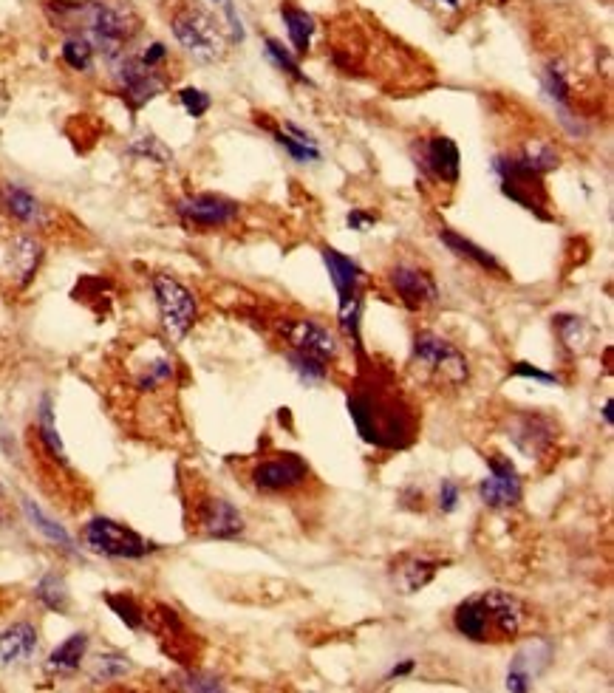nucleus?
<instances>
[{
    "label": "nucleus",
    "instance_id": "17",
    "mask_svg": "<svg viewBox=\"0 0 614 693\" xmlns=\"http://www.w3.org/2000/svg\"><path fill=\"white\" fill-rule=\"evenodd\" d=\"M552 662V643L549 640H530L515 651L510 671H507V691L527 693L532 682L541 677Z\"/></svg>",
    "mask_w": 614,
    "mask_h": 693
},
{
    "label": "nucleus",
    "instance_id": "21",
    "mask_svg": "<svg viewBox=\"0 0 614 693\" xmlns=\"http://www.w3.org/2000/svg\"><path fill=\"white\" fill-rule=\"evenodd\" d=\"M442 566H448V561H431V558H425V555H408V558H402V561L397 563L394 580H397L402 594L422 592V589L439 575Z\"/></svg>",
    "mask_w": 614,
    "mask_h": 693
},
{
    "label": "nucleus",
    "instance_id": "38",
    "mask_svg": "<svg viewBox=\"0 0 614 693\" xmlns=\"http://www.w3.org/2000/svg\"><path fill=\"white\" fill-rule=\"evenodd\" d=\"M131 671V662L122 654H102L97 660V671H94V679H102V682H111V679L125 677Z\"/></svg>",
    "mask_w": 614,
    "mask_h": 693
},
{
    "label": "nucleus",
    "instance_id": "37",
    "mask_svg": "<svg viewBox=\"0 0 614 693\" xmlns=\"http://www.w3.org/2000/svg\"><path fill=\"white\" fill-rule=\"evenodd\" d=\"M131 153L133 156H142V159H150V162H156V165H170V162H173V153H170L156 136H142V139H136L131 145Z\"/></svg>",
    "mask_w": 614,
    "mask_h": 693
},
{
    "label": "nucleus",
    "instance_id": "43",
    "mask_svg": "<svg viewBox=\"0 0 614 693\" xmlns=\"http://www.w3.org/2000/svg\"><path fill=\"white\" fill-rule=\"evenodd\" d=\"M179 688H184V691H221V682L216 677H207V674H187L179 682Z\"/></svg>",
    "mask_w": 614,
    "mask_h": 693
},
{
    "label": "nucleus",
    "instance_id": "46",
    "mask_svg": "<svg viewBox=\"0 0 614 693\" xmlns=\"http://www.w3.org/2000/svg\"><path fill=\"white\" fill-rule=\"evenodd\" d=\"M414 668H416V660H402L399 665H394V668L388 671V679L408 677V674H414Z\"/></svg>",
    "mask_w": 614,
    "mask_h": 693
},
{
    "label": "nucleus",
    "instance_id": "12",
    "mask_svg": "<svg viewBox=\"0 0 614 693\" xmlns=\"http://www.w3.org/2000/svg\"><path fill=\"white\" fill-rule=\"evenodd\" d=\"M507 439L513 442L527 459H541L547 456L555 439H558V425L544 416V413H513L507 419Z\"/></svg>",
    "mask_w": 614,
    "mask_h": 693
},
{
    "label": "nucleus",
    "instance_id": "10",
    "mask_svg": "<svg viewBox=\"0 0 614 693\" xmlns=\"http://www.w3.org/2000/svg\"><path fill=\"white\" fill-rule=\"evenodd\" d=\"M388 283L394 289V295L399 297V303L408 309V312H425L428 306H436L439 303V286L433 281V275L422 266L408 264H394L388 269Z\"/></svg>",
    "mask_w": 614,
    "mask_h": 693
},
{
    "label": "nucleus",
    "instance_id": "3",
    "mask_svg": "<svg viewBox=\"0 0 614 693\" xmlns=\"http://www.w3.org/2000/svg\"><path fill=\"white\" fill-rule=\"evenodd\" d=\"M80 26L88 32V40L94 49H100L105 57H119L122 49L139 32V17L131 9V3L122 0H94L83 3V17Z\"/></svg>",
    "mask_w": 614,
    "mask_h": 693
},
{
    "label": "nucleus",
    "instance_id": "44",
    "mask_svg": "<svg viewBox=\"0 0 614 693\" xmlns=\"http://www.w3.org/2000/svg\"><path fill=\"white\" fill-rule=\"evenodd\" d=\"M139 60L150 68H162V63L167 60V46L165 43H150L148 49L139 54Z\"/></svg>",
    "mask_w": 614,
    "mask_h": 693
},
{
    "label": "nucleus",
    "instance_id": "39",
    "mask_svg": "<svg viewBox=\"0 0 614 693\" xmlns=\"http://www.w3.org/2000/svg\"><path fill=\"white\" fill-rule=\"evenodd\" d=\"M179 102H182V108L187 111V114L193 116V119H201V116L210 111V105H213L210 94H207V91H201V88H193V85L179 91Z\"/></svg>",
    "mask_w": 614,
    "mask_h": 693
},
{
    "label": "nucleus",
    "instance_id": "22",
    "mask_svg": "<svg viewBox=\"0 0 614 693\" xmlns=\"http://www.w3.org/2000/svg\"><path fill=\"white\" fill-rule=\"evenodd\" d=\"M9 264L15 272L17 286H29L37 275V269L43 264V244L32 238V235H17L9 247Z\"/></svg>",
    "mask_w": 614,
    "mask_h": 693
},
{
    "label": "nucleus",
    "instance_id": "7",
    "mask_svg": "<svg viewBox=\"0 0 614 693\" xmlns=\"http://www.w3.org/2000/svg\"><path fill=\"white\" fill-rule=\"evenodd\" d=\"M83 541L91 552L105 555V558H119V561H139L156 552V544L142 538L136 529L125 527L111 518H91L83 529Z\"/></svg>",
    "mask_w": 614,
    "mask_h": 693
},
{
    "label": "nucleus",
    "instance_id": "24",
    "mask_svg": "<svg viewBox=\"0 0 614 693\" xmlns=\"http://www.w3.org/2000/svg\"><path fill=\"white\" fill-rule=\"evenodd\" d=\"M281 20L289 34V43L295 57H303L306 51L312 49V37H315V17L309 15L306 9H298L292 3H281Z\"/></svg>",
    "mask_w": 614,
    "mask_h": 693
},
{
    "label": "nucleus",
    "instance_id": "23",
    "mask_svg": "<svg viewBox=\"0 0 614 693\" xmlns=\"http://www.w3.org/2000/svg\"><path fill=\"white\" fill-rule=\"evenodd\" d=\"M439 241H442L453 255H459V258H465V261H470L473 266H479L487 275L504 278V266H501V261H498L496 255L487 252L484 247H479V244H473L465 235H459V232L453 230H439Z\"/></svg>",
    "mask_w": 614,
    "mask_h": 693
},
{
    "label": "nucleus",
    "instance_id": "4",
    "mask_svg": "<svg viewBox=\"0 0 614 693\" xmlns=\"http://www.w3.org/2000/svg\"><path fill=\"white\" fill-rule=\"evenodd\" d=\"M414 365L419 374H425L436 385L459 388L470 377L465 354L436 331H419L414 337Z\"/></svg>",
    "mask_w": 614,
    "mask_h": 693
},
{
    "label": "nucleus",
    "instance_id": "26",
    "mask_svg": "<svg viewBox=\"0 0 614 693\" xmlns=\"http://www.w3.org/2000/svg\"><path fill=\"white\" fill-rule=\"evenodd\" d=\"M85 654H88V634L77 631V634H71V637H68L66 643H60L54 651H51L46 668H49L51 674H63V677H66V674L80 671Z\"/></svg>",
    "mask_w": 614,
    "mask_h": 693
},
{
    "label": "nucleus",
    "instance_id": "32",
    "mask_svg": "<svg viewBox=\"0 0 614 693\" xmlns=\"http://www.w3.org/2000/svg\"><path fill=\"white\" fill-rule=\"evenodd\" d=\"M555 320V329H558V337L569 351H583L586 343H589V326L583 323V317H575V314H558L552 317Z\"/></svg>",
    "mask_w": 614,
    "mask_h": 693
},
{
    "label": "nucleus",
    "instance_id": "35",
    "mask_svg": "<svg viewBox=\"0 0 614 693\" xmlns=\"http://www.w3.org/2000/svg\"><path fill=\"white\" fill-rule=\"evenodd\" d=\"M105 603H108V609L114 611L119 620L128 628H133V631L145 626V611H142V606L133 600L131 594H105Z\"/></svg>",
    "mask_w": 614,
    "mask_h": 693
},
{
    "label": "nucleus",
    "instance_id": "47",
    "mask_svg": "<svg viewBox=\"0 0 614 693\" xmlns=\"http://www.w3.org/2000/svg\"><path fill=\"white\" fill-rule=\"evenodd\" d=\"M603 419H606V425H609V428H614V419H612V399H606V405H603Z\"/></svg>",
    "mask_w": 614,
    "mask_h": 693
},
{
    "label": "nucleus",
    "instance_id": "41",
    "mask_svg": "<svg viewBox=\"0 0 614 693\" xmlns=\"http://www.w3.org/2000/svg\"><path fill=\"white\" fill-rule=\"evenodd\" d=\"M218 9L224 12V17H227V26H230V37H233V43H244V23H241V17H238V12H235V3L233 0H213Z\"/></svg>",
    "mask_w": 614,
    "mask_h": 693
},
{
    "label": "nucleus",
    "instance_id": "29",
    "mask_svg": "<svg viewBox=\"0 0 614 693\" xmlns=\"http://www.w3.org/2000/svg\"><path fill=\"white\" fill-rule=\"evenodd\" d=\"M286 360H289V368L295 371L303 385H323L329 380V363L317 360L312 354H300V351H289L286 348Z\"/></svg>",
    "mask_w": 614,
    "mask_h": 693
},
{
    "label": "nucleus",
    "instance_id": "36",
    "mask_svg": "<svg viewBox=\"0 0 614 693\" xmlns=\"http://www.w3.org/2000/svg\"><path fill=\"white\" fill-rule=\"evenodd\" d=\"M544 91L547 97L558 105V108H566L569 99H572V85H569V77L561 68V63H549L547 71H544Z\"/></svg>",
    "mask_w": 614,
    "mask_h": 693
},
{
    "label": "nucleus",
    "instance_id": "13",
    "mask_svg": "<svg viewBox=\"0 0 614 693\" xmlns=\"http://www.w3.org/2000/svg\"><path fill=\"white\" fill-rule=\"evenodd\" d=\"M524 487L518 479V470L513 467L510 459H498L490 456L487 459V476L479 481V498L484 507L490 510H510L521 501Z\"/></svg>",
    "mask_w": 614,
    "mask_h": 693
},
{
    "label": "nucleus",
    "instance_id": "19",
    "mask_svg": "<svg viewBox=\"0 0 614 693\" xmlns=\"http://www.w3.org/2000/svg\"><path fill=\"white\" fill-rule=\"evenodd\" d=\"M0 204L9 218H15L23 227H40L46 221V207L40 204V198L32 190L20 187L15 182H3L0 187Z\"/></svg>",
    "mask_w": 614,
    "mask_h": 693
},
{
    "label": "nucleus",
    "instance_id": "49",
    "mask_svg": "<svg viewBox=\"0 0 614 693\" xmlns=\"http://www.w3.org/2000/svg\"><path fill=\"white\" fill-rule=\"evenodd\" d=\"M0 498H3V487H0Z\"/></svg>",
    "mask_w": 614,
    "mask_h": 693
},
{
    "label": "nucleus",
    "instance_id": "18",
    "mask_svg": "<svg viewBox=\"0 0 614 693\" xmlns=\"http://www.w3.org/2000/svg\"><path fill=\"white\" fill-rule=\"evenodd\" d=\"M323 264L329 269L334 289H337V300L349 303L354 297H363V283H366V272L357 261H351L349 255L337 252L334 247H323Z\"/></svg>",
    "mask_w": 614,
    "mask_h": 693
},
{
    "label": "nucleus",
    "instance_id": "30",
    "mask_svg": "<svg viewBox=\"0 0 614 693\" xmlns=\"http://www.w3.org/2000/svg\"><path fill=\"white\" fill-rule=\"evenodd\" d=\"M515 159L527 167V170H532V173L544 176V173L558 167V159H561V156H558L555 145H549V142H530V145H524V150H521Z\"/></svg>",
    "mask_w": 614,
    "mask_h": 693
},
{
    "label": "nucleus",
    "instance_id": "40",
    "mask_svg": "<svg viewBox=\"0 0 614 693\" xmlns=\"http://www.w3.org/2000/svg\"><path fill=\"white\" fill-rule=\"evenodd\" d=\"M459 501H462V487H459L453 479L442 481V484H439V498H436L439 510L453 512L456 507H459Z\"/></svg>",
    "mask_w": 614,
    "mask_h": 693
},
{
    "label": "nucleus",
    "instance_id": "31",
    "mask_svg": "<svg viewBox=\"0 0 614 693\" xmlns=\"http://www.w3.org/2000/svg\"><path fill=\"white\" fill-rule=\"evenodd\" d=\"M34 597L46 606L49 611H57V614H63V611L68 609V586L66 580L60 578V575H54V572H49V575H43L40 578V583L34 586Z\"/></svg>",
    "mask_w": 614,
    "mask_h": 693
},
{
    "label": "nucleus",
    "instance_id": "15",
    "mask_svg": "<svg viewBox=\"0 0 614 693\" xmlns=\"http://www.w3.org/2000/svg\"><path fill=\"white\" fill-rule=\"evenodd\" d=\"M117 80L122 97L128 99V105H131L133 111L142 108V105H148L153 97H159L167 85L165 77L159 74V68L145 66V63L139 60V54H136V57H125V60L119 63Z\"/></svg>",
    "mask_w": 614,
    "mask_h": 693
},
{
    "label": "nucleus",
    "instance_id": "33",
    "mask_svg": "<svg viewBox=\"0 0 614 693\" xmlns=\"http://www.w3.org/2000/svg\"><path fill=\"white\" fill-rule=\"evenodd\" d=\"M94 43L85 34H71L63 43V60L68 68L74 71H91L94 66Z\"/></svg>",
    "mask_w": 614,
    "mask_h": 693
},
{
    "label": "nucleus",
    "instance_id": "14",
    "mask_svg": "<svg viewBox=\"0 0 614 693\" xmlns=\"http://www.w3.org/2000/svg\"><path fill=\"white\" fill-rule=\"evenodd\" d=\"M416 165L422 167L433 182L456 187L459 176H462V153L456 148V142L448 136H428L419 142V156Z\"/></svg>",
    "mask_w": 614,
    "mask_h": 693
},
{
    "label": "nucleus",
    "instance_id": "6",
    "mask_svg": "<svg viewBox=\"0 0 614 693\" xmlns=\"http://www.w3.org/2000/svg\"><path fill=\"white\" fill-rule=\"evenodd\" d=\"M153 297L167 337L173 343L184 340L199 320V303L193 292L173 275H153Z\"/></svg>",
    "mask_w": 614,
    "mask_h": 693
},
{
    "label": "nucleus",
    "instance_id": "27",
    "mask_svg": "<svg viewBox=\"0 0 614 693\" xmlns=\"http://www.w3.org/2000/svg\"><path fill=\"white\" fill-rule=\"evenodd\" d=\"M37 439H40V445H43V450H46V456H49L51 462L66 467V447H63V439H60V433H57V425H54L51 396H43V402H40V413H37Z\"/></svg>",
    "mask_w": 614,
    "mask_h": 693
},
{
    "label": "nucleus",
    "instance_id": "8",
    "mask_svg": "<svg viewBox=\"0 0 614 693\" xmlns=\"http://www.w3.org/2000/svg\"><path fill=\"white\" fill-rule=\"evenodd\" d=\"M278 334H281V340L289 351L312 354L323 363H334L337 354H340L337 337L312 317H283L278 323Z\"/></svg>",
    "mask_w": 614,
    "mask_h": 693
},
{
    "label": "nucleus",
    "instance_id": "9",
    "mask_svg": "<svg viewBox=\"0 0 614 693\" xmlns=\"http://www.w3.org/2000/svg\"><path fill=\"white\" fill-rule=\"evenodd\" d=\"M309 476H312V470L298 453H278L272 459L255 462L249 470L252 487L261 493H292V490L303 487Z\"/></svg>",
    "mask_w": 614,
    "mask_h": 693
},
{
    "label": "nucleus",
    "instance_id": "5",
    "mask_svg": "<svg viewBox=\"0 0 614 693\" xmlns=\"http://www.w3.org/2000/svg\"><path fill=\"white\" fill-rule=\"evenodd\" d=\"M173 37L196 63H218L227 54V40L216 26V20L201 9H182L170 20Z\"/></svg>",
    "mask_w": 614,
    "mask_h": 693
},
{
    "label": "nucleus",
    "instance_id": "42",
    "mask_svg": "<svg viewBox=\"0 0 614 693\" xmlns=\"http://www.w3.org/2000/svg\"><path fill=\"white\" fill-rule=\"evenodd\" d=\"M510 374H513V377H524V380L544 382V385H558V382H561L555 374H547V371L535 368L532 363H515L513 368H510Z\"/></svg>",
    "mask_w": 614,
    "mask_h": 693
},
{
    "label": "nucleus",
    "instance_id": "34",
    "mask_svg": "<svg viewBox=\"0 0 614 693\" xmlns=\"http://www.w3.org/2000/svg\"><path fill=\"white\" fill-rule=\"evenodd\" d=\"M264 46H266V57L275 63V66L281 68V71H286L292 80H298V83L303 85H312V80L300 71L298 66V57L292 54V51L283 46L281 40H275V37H264Z\"/></svg>",
    "mask_w": 614,
    "mask_h": 693
},
{
    "label": "nucleus",
    "instance_id": "48",
    "mask_svg": "<svg viewBox=\"0 0 614 693\" xmlns=\"http://www.w3.org/2000/svg\"><path fill=\"white\" fill-rule=\"evenodd\" d=\"M436 6H445V9H462V0H431Z\"/></svg>",
    "mask_w": 614,
    "mask_h": 693
},
{
    "label": "nucleus",
    "instance_id": "45",
    "mask_svg": "<svg viewBox=\"0 0 614 693\" xmlns=\"http://www.w3.org/2000/svg\"><path fill=\"white\" fill-rule=\"evenodd\" d=\"M349 227L351 230H357V232H366V230H371L374 224H377V215L374 213H366V210H351L349 213Z\"/></svg>",
    "mask_w": 614,
    "mask_h": 693
},
{
    "label": "nucleus",
    "instance_id": "25",
    "mask_svg": "<svg viewBox=\"0 0 614 693\" xmlns=\"http://www.w3.org/2000/svg\"><path fill=\"white\" fill-rule=\"evenodd\" d=\"M272 136L275 142L281 145L298 165H309V162H320V148H317V139L312 133H306L303 128H298L295 122H286V128L278 131L272 128Z\"/></svg>",
    "mask_w": 614,
    "mask_h": 693
},
{
    "label": "nucleus",
    "instance_id": "20",
    "mask_svg": "<svg viewBox=\"0 0 614 693\" xmlns=\"http://www.w3.org/2000/svg\"><path fill=\"white\" fill-rule=\"evenodd\" d=\"M37 628L32 623H12L0 631V671L15 668L37 651Z\"/></svg>",
    "mask_w": 614,
    "mask_h": 693
},
{
    "label": "nucleus",
    "instance_id": "1",
    "mask_svg": "<svg viewBox=\"0 0 614 693\" xmlns=\"http://www.w3.org/2000/svg\"><path fill=\"white\" fill-rule=\"evenodd\" d=\"M368 371V380H360V385L349 394V413L357 433L374 447H408L416 436L414 413L397 394V388L377 374V368Z\"/></svg>",
    "mask_w": 614,
    "mask_h": 693
},
{
    "label": "nucleus",
    "instance_id": "16",
    "mask_svg": "<svg viewBox=\"0 0 614 693\" xmlns=\"http://www.w3.org/2000/svg\"><path fill=\"white\" fill-rule=\"evenodd\" d=\"M196 524H199L201 535L218 538V541H230V538H238L244 532V515L235 510L227 498L207 495L196 504Z\"/></svg>",
    "mask_w": 614,
    "mask_h": 693
},
{
    "label": "nucleus",
    "instance_id": "28",
    "mask_svg": "<svg viewBox=\"0 0 614 693\" xmlns=\"http://www.w3.org/2000/svg\"><path fill=\"white\" fill-rule=\"evenodd\" d=\"M23 512H26V518L32 521V527L37 529V532H40L49 544H57L60 549H66V552H74V541H71V535H68L66 529L60 527V524H54L49 515L34 504L32 498H23Z\"/></svg>",
    "mask_w": 614,
    "mask_h": 693
},
{
    "label": "nucleus",
    "instance_id": "2",
    "mask_svg": "<svg viewBox=\"0 0 614 693\" xmlns=\"http://www.w3.org/2000/svg\"><path fill=\"white\" fill-rule=\"evenodd\" d=\"M524 606L510 592H482L467 597L453 611V628L470 643H507L521 634Z\"/></svg>",
    "mask_w": 614,
    "mask_h": 693
},
{
    "label": "nucleus",
    "instance_id": "11",
    "mask_svg": "<svg viewBox=\"0 0 614 693\" xmlns=\"http://www.w3.org/2000/svg\"><path fill=\"white\" fill-rule=\"evenodd\" d=\"M176 213L193 230H221V227L233 224L241 213V207L233 198L216 196V193H196V196H184L176 204Z\"/></svg>",
    "mask_w": 614,
    "mask_h": 693
}]
</instances>
